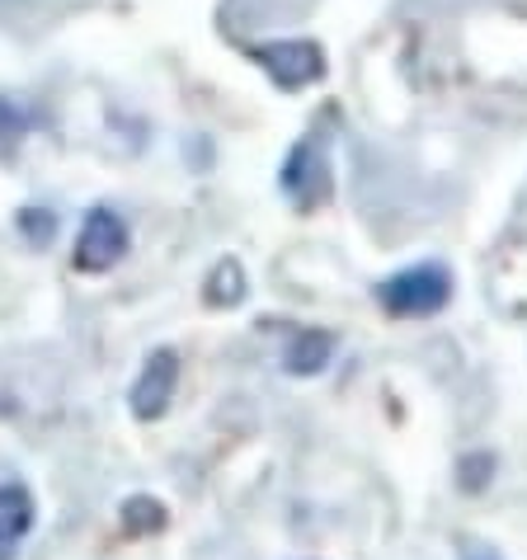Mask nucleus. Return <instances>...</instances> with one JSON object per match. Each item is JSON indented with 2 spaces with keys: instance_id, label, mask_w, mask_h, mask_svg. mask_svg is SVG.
Segmentation results:
<instances>
[{
  "instance_id": "obj_1",
  "label": "nucleus",
  "mask_w": 527,
  "mask_h": 560,
  "mask_svg": "<svg viewBox=\"0 0 527 560\" xmlns=\"http://www.w3.org/2000/svg\"><path fill=\"white\" fill-rule=\"evenodd\" d=\"M453 298V278L443 264H410L391 278L377 283V302L386 306V316L396 320H420V316H438Z\"/></svg>"
},
{
  "instance_id": "obj_2",
  "label": "nucleus",
  "mask_w": 527,
  "mask_h": 560,
  "mask_svg": "<svg viewBox=\"0 0 527 560\" xmlns=\"http://www.w3.org/2000/svg\"><path fill=\"white\" fill-rule=\"evenodd\" d=\"M128 222L114 212V208H90L85 222H81V236H75V250H71V264L81 273H108L114 264L128 255Z\"/></svg>"
},
{
  "instance_id": "obj_3",
  "label": "nucleus",
  "mask_w": 527,
  "mask_h": 560,
  "mask_svg": "<svg viewBox=\"0 0 527 560\" xmlns=\"http://www.w3.org/2000/svg\"><path fill=\"white\" fill-rule=\"evenodd\" d=\"M255 57H259V67L273 75L278 90H302V85H316L325 75V52L316 48V43H302V38L264 43Z\"/></svg>"
},
{
  "instance_id": "obj_4",
  "label": "nucleus",
  "mask_w": 527,
  "mask_h": 560,
  "mask_svg": "<svg viewBox=\"0 0 527 560\" xmlns=\"http://www.w3.org/2000/svg\"><path fill=\"white\" fill-rule=\"evenodd\" d=\"M283 189L292 203L316 208L330 198V155H325L320 137H306L302 147H292L288 165H283Z\"/></svg>"
},
{
  "instance_id": "obj_5",
  "label": "nucleus",
  "mask_w": 527,
  "mask_h": 560,
  "mask_svg": "<svg viewBox=\"0 0 527 560\" xmlns=\"http://www.w3.org/2000/svg\"><path fill=\"white\" fill-rule=\"evenodd\" d=\"M175 392H179V353L156 349L132 382V415L137 419H161L169 410V400H175Z\"/></svg>"
},
{
  "instance_id": "obj_6",
  "label": "nucleus",
  "mask_w": 527,
  "mask_h": 560,
  "mask_svg": "<svg viewBox=\"0 0 527 560\" xmlns=\"http://www.w3.org/2000/svg\"><path fill=\"white\" fill-rule=\"evenodd\" d=\"M34 533V494L24 486H0V560H14Z\"/></svg>"
},
{
  "instance_id": "obj_7",
  "label": "nucleus",
  "mask_w": 527,
  "mask_h": 560,
  "mask_svg": "<svg viewBox=\"0 0 527 560\" xmlns=\"http://www.w3.org/2000/svg\"><path fill=\"white\" fill-rule=\"evenodd\" d=\"M330 358H335V335L330 330H302V335H292L283 363H288V372H297V377H312V372H320Z\"/></svg>"
},
{
  "instance_id": "obj_8",
  "label": "nucleus",
  "mask_w": 527,
  "mask_h": 560,
  "mask_svg": "<svg viewBox=\"0 0 527 560\" xmlns=\"http://www.w3.org/2000/svg\"><path fill=\"white\" fill-rule=\"evenodd\" d=\"M165 523V509L156 504V500H147V494H137V500H128L122 504V527H128V533H156V527Z\"/></svg>"
},
{
  "instance_id": "obj_9",
  "label": "nucleus",
  "mask_w": 527,
  "mask_h": 560,
  "mask_svg": "<svg viewBox=\"0 0 527 560\" xmlns=\"http://www.w3.org/2000/svg\"><path fill=\"white\" fill-rule=\"evenodd\" d=\"M461 560H500V556H494V551H480V547H467V551H461Z\"/></svg>"
}]
</instances>
